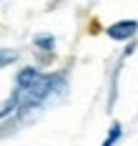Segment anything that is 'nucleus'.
<instances>
[{
    "label": "nucleus",
    "instance_id": "nucleus-6",
    "mask_svg": "<svg viewBox=\"0 0 138 146\" xmlns=\"http://www.w3.org/2000/svg\"><path fill=\"white\" fill-rule=\"evenodd\" d=\"M15 60H18V50H13V48H3V50H0V68L10 66V63H15Z\"/></svg>",
    "mask_w": 138,
    "mask_h": 146
},
{
    "label": "nucleus",
    "instance_id": "nucleus-2",
    "mask_svg": "<svg viewBox=\"0 0 138 146\" xmlns=\"http://www.w3.org/2000/svg\"><path fill=\"white\" fill-rule=\"evenodd\" d=\"M43 73L38 71V68H33V66H28V68H23V71H18V76H15V86L18 88H28V86H33L38 78H40Z\"/></svg>",
    "mask_w": 138,
    "mask_h": 146
},
{
    "label": "nucleus",
    "instance_id": "nucleus-5",
    "mask_svg": "<svg viewBox=\"0 0 138 146\" xmlns=\"http://www.w3.org/2000/svg\"><path fill=\"white\" fill-rule=\"evenodd\" d=\"M121 133H123L121 123H118V121H113V126H110V131H108V136H106V141H103L101 146H116V141L121 139Z\"/></svg>",
    "mask_w": 138,
    "mask_h": 146
},
{
    "label": "nucleus",
    "instance_id": "nucleus-4",
    "mask_svg": "<svg viewBox=\"0 0 138 146\" xmlns=\"http://www.w3.org/2000/svg\"><path fill=\"white\" fill-rule=\"evenodd\" d=\"M33 45L40 48V50H53L55 48V38L53 35H35L33 38Z\"/></svg>",
    "mask_w": 138,
    "mask_h": 146
},
{
    "label": "nucleus",
    "instance_id": "nucleus-1",
    "mask_svg": "<svg viewBox=\"0 0 138 146\" xmlns=\"http://www.w3.org/2000/svg\"><path fill=\"white\" fill-rule=\"evenodd\" d=\"M136 30H138V20H118V23L108 25L106 33L113 40H128V38L136 35Z\"/></svg>",
    "mask_w": 138,
    "mask_h": 146
},
{
    "label": "nucleus",
    "instance_id": "nucleus-3",
    "mask_svg": "<svg viewBox=\"0 0 138 146\" xmlns=\"http://www.w3.org/2000/svg\"><path fill=\"white\" fill-rule=\"evenodd\" d=\"M18 108H20V88H15V91L10 93V98L3 103V106H0V118L18 113Z\"/></svg>",
    "mask_w": 138,
    "mask_h": 146
}]
</instances>
